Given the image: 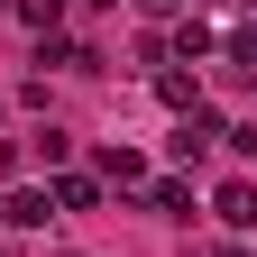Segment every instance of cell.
<instances>
[{
    "mask_svg": "<svg viewBox=\"0 0 257 257\" xmlns=\"http://www.w3.org/2000/svg\"><path fill=\"white\" fill-rule=\"evenodd\" d=\"M220 257H248V248H220Z\"/></svg>",
    "mask_w": 257,
    "mask_h": 257,
    "instance_id": "obj_11",
    "label": "cell"
},
{
    "mask_svg": "<svg viewBox=\"0 0 257 257\" xmlns=\"http://www.w3.org/2000/svg\"><path fill=\"white\" fill-rule=\"evenodd\" d=\"M211 211L230 220V230H248V220H257V184H248V175H239V184H220V193H211Z\"/></svg>",
    "mask_w": 257,
    "mask_h": 257,
    "instance_id": "obj_3",
    "label": "cell"
},
{
    "mask_svg": "<svg viewBox=\"0 0 257 257\" xmlns=\"http://www.w3.org/2000/svg\"><path fill=\"white\" fill-rule=\"evenodd\" d=\"M156 101H166V110H202V83H193V74H175V64H166V74H156Z\"/></svg>",
    "mask_w": 257,
    "mask_h": 257,
    "instance_id": "obj_4",
    "label": "cell"
},
{
    "mask_svg": "<svg viewBox=\"0 0 257 257\" xmlns=\"http://www.w3.org/2000/svg\"><path fill=\"white\" fill-rule=\"evenodd\" d=\"M28 138H37L46 166H64V156H74V128H55V119H46V128H28Z\"/></svg>",
    "mask_w": 257,
    "mask_h": 257,
    "instance_id": "obj_7",
    "label": "cell"
},
{
    "mask_svg": "<svg viewBox=\"0 0 257 257\" xmlns=\"http://www.w3.org/2000/svg\"><path fill=\"white\" fill-rule=\"evenodd\" d=\"M46 202H55V220H64V211H92V202H101V184H92V175H55Z\"/></svg>",
    "mask_w": 257,
    "mask_h": 257,
    "instance_id": "obj_2",
    "label": "cell"
},
{
    "mask_svg": "<svg viewBox=\"0 0 257 257\" xmlns=\"http://www.w3.org/2000/svg\"><path fill=\"white\" fill-rule=\"evenodd\" d=\"M46 220H55V202H46L37 184H19L10 202H0V230H46Z\"/></svg>",
    "mask_w": 257,
    "mask_h": 257,
    "instance_id": "obj_1",
    "label": "cell"
},
{
    "mask_svg": "<svg viewBox=\"0 0 257 257\" xmlns=\"http://www.w3.org/2000/svg\"><path fill=\"white\" fill-rule=\"evenodd\" d=\"M147 10H156V19H175V10H184V0H147Z\"/></svg>",
    "mask_w": 257,
    "mask_h": 257,
    "instance_id": "obj_9",
    "label": "cell"
},
{
    "mask_svg": "<svg viewBox=\"0 0 257 257\" xmlns=\"http://www.w3.org/2000/svg\"><path fill=\"white\" fill-rule=\"evenodd\" d=\"M147 211H166V220H193V184H175V175H166V184H147Z\"/></svg>",
    "mask_w": 257,
    "mask_h": 257,
    "instance_id": "obj_6",
    "label": "cell"
},
{
    "mask_svg": "<svg viewBox=\"0 0 257 257\" xmlns=\"http://www.w3.org/2000/svg\"><path fill=\"white\" fill-rule=\"evenodd\" d=\"M101 184H119V193L147 184V156H138V147H101Z\"/></svg>",
    "mask_w": 257,
    "mask_h": 257,
    "instance_id": "obj_5",
    "label": "cell"
},
{
    "mask_svg": "<svg viewBox=\"0 0 257 257\" xmlns=\"http://www.w3.org/2000/svg\"><path fill=\"white\" fill-rule=\"evenodd\" d=\"M19 19H28V28H37V37H46V28L64 19V0H19Z\"/></svg>",
    "mask_w": 257,
    "mask_h": 257,
    "instance_id": "obj_8",
    "label": "cell"
},
{
    "mask_svg": "<svg viewBox=\"0 0 257 257\" xmlns=\"http://www.w3.org/2000/svg\"><path fill=\"white\" fill-rule=\"evenodd\" d=\"M92 10H119V0H92Z\"/></svg>",
    "mask_w": 257,
    "mask_h": 257,
    "instance_id": "obj_10",
    "label": "cell"
}]
</instances>
